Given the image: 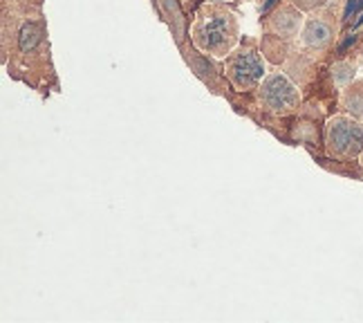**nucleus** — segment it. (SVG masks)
Listing matches in <instances>:
<instances>
[{"instance_id":"obj_1","label":"nucleus","mask_w":363,"mask_h":323,"mask_svg":"<svg viewBox=\"0 0 363 323\" xmlns=\"http://www.w3.org/2000/svg\"><path fill=\"white\" fill-rule=\"evenodd\" d=\"M195 45L204 52L225 54L235 40V21L220 7H204L193 27Z\"/></svg>"},{"instance_id":"obj_5","label":"nucleus","mask_w":363,"mask_h":323,"mask_svg":"<svg viewBox=\"0 0 363 323\" xmlns=\"http://www.w3.org/2000/svg\"><path fill=\"white\" fill-rule=\"evenodd\" d=\"M303 45L310 48V50H323L332 43L334 38V30L330 21L325 18H310L303 30Z\"/></svg>"},{"instance_id":"obj_2","label":"nucleus","mask_w":363,"mask_h":323,"mask_svg":"<svg viewBox=\"0 0 363 323\" xmlns=\"http://www.w3.org/2000/svg\"><path fill=\"white\" fill-rule=\"evenodd\" d=\"M328 150L334 158H357L363 153V124L334 117L328 126Z\"/></svg>"},{"instance_id":"obj_10","label":"nucleus","mask_w":363,"mask_h":323,"mask_svg":"<svg viewBox=\"0 0 363 323\" xmlns=\"http://www.w3.org/2000/svg\"><path fill=\"white\" fill-rule=\"evenodd\" d=\"M359 9H363V0H347V7L343 11V18L350 21V16H354Z\"/></svg>"},{"instance_id":"obj_8","label":"nucleus","mask_w":363,"mask_h":323,"mask_svg":"<svg viewBox=\"0 0 363 323\" xmlns=\"http://www.w3.org/2000/svg\"><path fill=\"white\" fill-rule=\"evenodd\" d=\"M345 108L350 110L354 117L363 119V83L345 92Z\"/></svg>"},{"instance_id":"obj_11","label":"nucleus","mask_w":363,"mask_h":323,"mask_svg":"<svg viewBox=\"0 0 363 323\" xmlns=\"http://www.w3.org/2000/svg\"><path fill=\"white\" fill-rule=\"evenodd\" d=\"M325 0H294V5H298L301 9H312L316 5H323Z\"/></svg>"},{"instance_id":"obj_12","label":"nucleus","mask_w":363,"mask_h":323,"mask_svg":"<svg viewBox=\"0 0 363 323\" xmlns=\"http://www.w3.org/2000/svg\"><path fill=\"white\" fill-rule=\"evenodd\" d=\"M211 3H225V0H211Z\"/></svg>"},{"instance_id":"obj_6","label":"nucleus","mask_w":363,"mask_h":323,"mask_svg":"<svg viewBox=\"0 0 363 323\" xmlns=\"http://www.w3.org/2000/svg\"><path fill=\"white\" fill-rule=\"evenodd\" d=\"M272 30L281 36H296L301 30V13L294 7H281L272 18Z\"/></svg>"},{"instance_id":"obj_7","label":"nucleus","mask_w":363,"mask_h":323,"mask_svg":"<svg viewBox=\"0 0 363 323\" xmlns=\"http://www.w3.org/2000/svg\"><path fill=\"white\" fill-rule=\"evenodd\" d=\"M38 40H40V30H38V25H34V23L23 25L21 36H18L21 52H30V50H34V48L38 45Z\"/></svg>"},{"instance_id":"obj_9","label":"nucleus","mask_w":363,"mask_h":323,"mask_svg":"<svg viewBox=\"0 0 363 323\" xmlns=\"http://www.w3.org/2000/svg\"><path fill=\"white\" fill-rule=\"evenodd\" d=\"M332 77H334V83H337V86H347V83H350L352 77H354V65H350V63L334 65Z\"/></svg>"},{"instance_id":"obj_3","label":"nucleus","mask_w":363,"mask_h":323,"mask_svg":"<svg viewBox=\"0 0 363 323\" xmlns=\"http://www.w3.org/2000/svg\"><path fill=\"white\" fill-rule=\"evenodd\" d=\"M227 75L238 90H254L264 75L260 54L254 48L235 50L227 59Z\"/></svg>"},{"instance_id":"obj_4","label":"nucleus","mask_w":363,"mask_h":323,"mask_svg":"<svg viewBox=\"0 0 363 323\" xmlns=\"http://www.w3.org/2000/svg\"><path fill=\"white\" fill-rule=\"evenodd\" d=\"M298 90L294 88V83H291L285 75L281 72H274L269 75L267 79L262 81L260 86V104L272 110V112H289L298 108Z\"/></svg>"}]
</instances>
